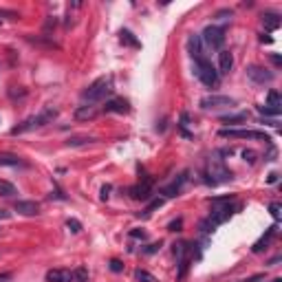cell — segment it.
Masks as SVG:
<instances>
[{
	"label": "cell",
	"instance_id": "1",
	"mask_svg": "<svg viewBox=\"0 0 282 282\" xmlns=\"http://www.w3.org/2000/svg\"><path fill=\"white\" fill-rule=\"evenodd\" d=\"M209 203H212V212H209V218L201 225V232L203 234H207L209 227L223 225L225 220L232 218V214L236 212L238 207H241L236 201H234V196H218V199H212Z\"/></svg>",
	"mask_w": 282,
	"mask_h": 282
},
{
	"label": "cell",
	"instance_id": "2",
	"mask_svg": "<svg viewBox=\"0 0 282 282\" xmlns=\"http://www.w3.org/2000/svg\"><path fill=\"white\" fill-rule=\"evenodd\" d=\"M205 177H207V183L209 185H220V183H227L232 181V170L225 165V159H220L218 152L209 154L207 157V163H205Z\"/></svg>",
	"mask_w": 282,
	"mask_h": 282
},
{
	"label": "cell",
	"instance_id": "3",
	"mask_svg": "<svg viewBox=\"0 0 282 282\" xmlns=\"http://www.w3.org/2000/svg\"><path fill=\"white\" fill-rule=\"evenodd\" d=\"M58 115H60L58 108L46 106L42 112H38V115H33V117L25 119V122L18 124L16 128H11V135H25V133H31V130H35V128H42V126L51 124L53 119H58Z\"/></svg>",
	"mask_w": 282,
	"mask_h": 282
},
{
	"label": "cell",
	"instance_id": "4",
	"mask_svg": "<svg viewBox=\"0 0 282 282\" xmlns=\"http://www.w3.org/2000/svg\"><path fill=\"white\" fill-rule=\"evenodd\" d=\"M110 91H112V77H99V80H95L91 86L82 93V101L93 106V104H97V101L104 99Z\"/></svg>",
	"mask_w": 282,
	"mask_h": 282
},
{
	"label": "cell",
	"instance_id": "5",
	"mask_svg": "<svg viewBox=\"0 0 282 282\" xmlns=\"http://www.w3.org/2000/svg\"><path fill=\"white\" fill-rule=\"evenodd\" d=\"M194 75L199 77V80L205 84L207 88H216V86H218V82H220L218 71L212 67V62H209L207 58L196 60V62H194Z\"/></svg>",
	"mask_w": 282,
	"mask_h": 282
},
{
	"label": "cell",
	"instance_id": "6",
	"mask_svg": "<svg viewBox=\"0 0 282 282\" xmlns=\"http://www.w3.org/2000/svg\"><path fill=\"white\" fill-rule=\"evenodd\" d=\"M201 42H203V46H207V49H212V51H223L225 31L216 25H207L201 33Z\"/></svg>",
	"mask_w": 282,
	"mask_h": 282
},
{
	"label": "cell",
	"instance_id": "7",
	"mask_svg": "<svg viewBox=\"0 0 282 282\" xmlns=\"http://www.w3.org/2000/svg\"><path fill=\"white\" fill-rule=\"evenodd\" d=\"M220 137H230V139H254V141H271V137L262 130H236V128H223L218 130Z\"/></svg>",
	"mask_w": 282,
	"mask_h": 282
},
{
	"label": "cell",
	"instance_id": "8",
	"mask_svg": "<svg viewBox=\"0 0 282 282\" xmlns=\"http://www.w3.org/2000/svg\"><path fill=\"white\" fill-rule=\"evenodd\" d=\"M236 106V99L227 97V95H207L201 99V108L203 110H214V108H232Z\"/></svg>",
	"mask_w": 282,
	"mask_h": 282
},
{
	"label": "cell",
	"instance_id": "9",
	"mask_svg": "<svg viewBox=\"0 0 282 282\" xmlns=\"http://www.w3.org/2000/svg\"><path fill=\"white\" fill-rule=\"evenodd\" d=\"M247 77L258 86H265V84H271L273 82V73L265 67H258V64H251L247 67Z\"/></svg>",
	"mask_w": 282,
	"mask_h": 282
},
{
	"label": "cell",
	"instance_id": "10",
	"mask_svg": "<svg viewBox=\"0 0 282 282\" xmlns=\"http://www.w3.org/2000/svg\"><path fill=\"white\" fill-rule=\"evenodd\" d=\"M152 185H154V181L150 177H146L143 181H139L137 185L130 188V196H133L135 201H148L150 196H152Z\"/></svg>",
	"mask_w": 282,
	"mask_h": 282
},
{
	"label": "cell",
	"instance_id": "11",
	"mask_svg": "<svg viewBox=\"0 0 282 282\" xmlns=\"http://www.w3.org/2000/svg\"><path fill=\"white\" fill-rule=\"evenodd\" d=\"M185 181H188V172H181V175H179V179H175L170 185H165V188L161 190V194H163L165 199H175V196L181 194Z\"/></svg>",
	"mask_w": 282,
	"mask_h": 282
},
{
	"label": "cell",
	"instance_id": "12",
	"mask_svg": "<svg viewBox=\"0 0 282 282\" xmlns=\"http://www.w3.org/2000/svg\"><path fill=\"white\" fill-rule=\"evenodd\" d=\"M14 209L18 214H22V216H38L40 214V203H35V201H16Z\"/></svg>",
	"mask_w": 282,
	"mask_h": 282
},
{
	"label": "cell",
	"instance_id": "13",
	"mask_svg": "<svg viewBox=\"0 0 282 282\" xmlns=\"http://www.w3.org/2000/svg\"><path fill=\"white\" fill-rule=\"evenodd\" d=\"M188 51H190V55L192 60H203L205 58V53H203V42H201V35H196V33H192L190 38H188Z\"/></svg>",
	"mask_w": 282,
	"mask_h": 282
},
{
	"label": "cell",
	"instance_id": "14",
	"mask_svg": "<svg viewBox=\"0 0 282 282\" xmlns=\"http://www.w3.org/2000/svg\"><path fill=\"white\" fill-rule=\"evenodd\" d=\"M128 110H130L128 101L122 99V97H112V99H108V101H106V106H104V112H117V115H126Z\"/></svg>",
	"mask_w": 282,
	"mask_h": 282
},
{
	"label": "cell",
	"instance_id": "15",
	"mask_svg": "<svg viewBox=\"0 0 282 282\" xmlns=\"http://www.w3.org/2000/svg\"><path fill=\"white\" fill-rule=\"evenodd\" d=\"M44 278L46 282H73V271H69V269H49Z\"/></svg>",
	"mask_w": 282,
	"mask_h": 282
},
{
	"label": "cell",
	"instance_id": "16",
	"mask_svg": "<svg viewBox=\"0 0 282 282\" xmlns=\"http://www.w3.org/2000/svg\"><path fill=\"white\" fill-rule=\"evenodd\" d=\"M234 69V55L230 51H218V75H230Z\"/></svg>",
	"mask_w": 282,
	"mask_h": 282
},
{
	"label": "cell",
	"instance_id": "17",
	"mask_svg": "<svg viewBox=\"0 0 282 282\" xmlns=\"http://www.w3.org/2000/svg\"><path fill=\"white\" fill-rule=\"evenodd\" d=\"M97 117V108L91 106V104H84V106H77L75 108V119L77 122H91V119Z\"/></svg>",
	"mask_w": 282,
	"mask_h": 282
},
{
	"label": "cell",
	"instance_id": "18",
	"mask_svg": "<svg viewBox=\"0 0 282 282\" xmlns=\"http://www.w3.org/2000/svg\"><path fill=\"white\" fill-rule=\"evenodd\" d=\"M0 165H7V167H25L27 163L22 161L18 154L11 152H0Z\"/></svg>",
	"mask_w": 282,
	"mask_h": 282
},
{
	"label": "cell",
	"instance_id": "19",
	"mask_svg": "<svg viewBox=\"0 0 282 282\" xmlns=\"http://www.w3.org/2000/svg\"><path fill=\"white\" fill-rule=\"evenodd\" d=\"M275 232H278V225H271V227L267 230L265 236H260V241L254 243V247H251V251H254V254H258V251H262V249H265L267 245H269V241H271V238L275 236Z\"/></svg>",
	"mask_w": 282,
	"mask_h": 282
},
{
	"label": "cell",
	"instance_id": "20",
	"mask_svg": "<svg viewBox=\"0 0 282 282\" xmlns=\"http://www.w3.org/2000/svg\"><path fill=\"white\" fill-rule=\"evenodd\" d=\"M262 25H265V29H269V31H275V29L280 27V18L275 14H265L262 16Z\"/></svg>",
	"mask_w": 282,
	"mask_h": 282
},
{
	"label": "cell",
	"instance_id": "21",
	"mask_svg": "<svg viewBox=\"0 0 282 282\" xmlns=\"http://www.w3.org/2000/svg\"><path fill=\"white\" fill-rule=\"evenodd\" d=\"M14 194H18V192H16V185L9 183V181H5V179H0V196L9 199V196H14Z\"/></svg>",
	"mask_w": 282,
	"mask_h": 282
},
{
	"label": "cell",
	"instance_id": "22",
	"mask_svg": "<svg viewBox=\"0 0 282 282\" xmlns=\"http://www.w3.org/2000/svg\"><path fill=\"white\" fill-rule=\"evenodd\" d=\"M267 106H271V108H282V97H280V93L275 91V88H271L267 95Z\"/></svg>",
	"mask_w": 282,
	"mask_h": 282
},
{
	"label": "cell",
	"instance_id": "23",
	"mask_svg": "<svg viewBox=\"0 0 282 282\" xmlns=\"http://www.w3.org/2000/svg\"><path fill=\"white\" fill-rule=\"evenodd\" d=\"M119 35H122V42H124V44H130V46H135V49H137V46H141L139 40H137L135 35L128 31V29H122V33H119Z\"/></svg>",
	"mask_w": 282,
	"mask_h": 282
},
{
	"label": "cell",
	"instance_id": "24",
	"mask_svg": "<svg viewBox=\"0 0 282 282\" xmlns=\"http://www.w3.org/2000/svg\"><path fill=\"white\" fill-rule=\"evenodd\" d=\"M135 280L137 282H157V278H154L152 273H148L146 269H137V271H135Z\"/></svg>",
	"mask_w": 282,
	"mask_h": 282
},
{
	"label": "cell",
	"instance_id": "25",
	"mask_svg": "<svg viewBox=\"0 0 282 282\" xmlns=\"http://www.w3.org/2000/svg\"><path fill=\"white\" fill-rule=\"evenodd\" d=\"M247 112H238V115H227V117H223L220 122L223 124H238V122H247Z\"/></svg>",
	"mask_w": 282,
	"mask_h": 282
},
{
	"label": "cell",
	"instance_id": "26",
	"mask_svg": "<svg viewBox=\"0 0 282 282\" xmlns=\"http://www.w3.org/2000/svg\"><path fill=\"white\" fill-rule=\"evenodd\" d=\"M258 112L260 115H271V117H278L282 112V108H271V106H258Z\"/></svg>",
	"mask_w": 282,
	"mask_h": 282
},
{
	"label": "cell",
	"instance_id": "27",
	"mask_svg": "<svg viewBox=\"0 0 282 282\" xmlns=\"http://www.w3.org/2000/svg\"><path fill=\"white\" fill-rule=\"evenodd\" d=\"M95 139L93 137H73V139H69L67 143L69 146H84V143H93Z\"/></svg>",
	"mask_w": 282,
	"mask_h": 282
},
{
	"label": "cell",
	"instance_id": "28",
	"mask_svg": "<svg viewBox=\"0 0 282 282\" xmlns=\"http://www.w3.org/2000/svg\"><path fill=\"white\" fill-rule=\"evenodd\" d=\"M67 227H69V232H73V234H80L82 232V223L77 218H69L67 220Z\"/></svg>",
	"mask_w": 282,
	"mask_h": 282
},
{
	"label": "cell",
	"instance_id": "29",
	"mask_svg": "<svg viewBox=\"0 0 282 282\" xmlns=\"http://www.w3.org/2000/svg\"><path fill=\"white\" fill-rule=\"evenodd\" d=\"M161 205H163V199H154V201H152V203H150V205L146 207V212H143V216H150V214L154 212V209H159Z\"/></svg>",
	"mask_w": 282,
	"mask_h": 282
},
{
	"label": "cell",
	"instance_id": "30",
	"mask_svg": "<svg viewBox=\"0 0 282 282\" xmlns=\"http://www.w3.org/2000/svg\"><path fill=\"white\" fill-rule=\"evenodd\" d=\"M86 278H88V271H86V269H77V271H73V280L84 282Z\"/></svg>",
	"mask_w": 282,
	"mask_h": 282
},
{
	"label": "cell",
	"instance_id": "31",
	"mask_svg": "<svg viewBox=\"0 0 282 282\" xmlns=\"http://www.w3.org/2000/svg\"><path fill=\"white\" fill-rule=\"evenodd\" d=\"M110 271H115V273L124 271V265H122V260H117V258H112V260H110Z\"/></svg>",
	"mask_w": 282,
	"mask_h": 282
},
{
	"label": "cell",
	"instance_id": "32",
	"mask_svg": "<svg viewBox=\"0 0 282 282\" xmlns=\"http://www.w3.org/2000/svg\"><path fill=\"white\" fill-rule=\"evenodd\" d=\"M232 11H218V14H216V20H220V22H227V20H232Z\"/></svg>",
	"mask_w": 282,
	"mask_h": 282
},
{
	"label": "cell",
	"instance_id": "33",
	"mask_svg": "<svg viewBox=\"0 0 282 282\" xmlns=\"http://www.w3.org/2000/svg\"><path fill=\"white\" fill-rule=\"evenodd\" d=\"M161 249V243H152V245H148L146 249H141L143 254H154V251H159Z\"/></svg>",
	"mask_w": 282,
	"mask_h": 282
},
{
	"label": "cell",
	"instance_id": "34",
	"mask_svg": "<svg viewBox=\"0 0 282 282\" xmlns=\"http://www.w3.org/2000/svg\"><path fill=\"white\" fill-rule=\"evenodd\" d=\"M269 212H271L273 218H280V205L278 203H271V205H269Z\"/></svg>",
	"mask_w": 282,
	"mask_h": 282
},
{
	"label": "cell",
	"instance_id": "35",
	"mask_svg": "<svg viewBox=\"0 0 282 282\" xmlns=\"http://www.w3.org/2000/svg\"><path fill=\"white\" fill-rule=\"evenodd\" d=\"M260 280H265V273H256V275H251V278H245L241 282H260Z\"/></svg>",
	"mask_w": 282,
	"mask_h": 282
},
{
	"label": "cell",
	"instance_id": "36",
	"mask_svg": "<svg viewBox=\"0 0 282 282\" xmlns=\"http://www.w3.org/2000/svg\"><path fill=\"white\" fill-rule=\"evenodd\" d=\"M130 238H141V241H143V238H146V232H139V230H133V232H130Z\"/></svg>",
	"mask_w": 282,
	"mask_h": 282
},
{
	"label": "cell",
	"instance_id": "37",
	"mask_svg": "<svg viewBox=\"0 0 282 282\" xmlns=\"http://www.w3.org/2000/svg\"><path fill=\"white\" fill-rule=\"evenodd\" d=\"M11 218V212H7V209H0V220H9Z\"/></svg>",
	"mask_w": 282,
	"mask_h": 282
},
{
	"label": "cell",
	"instance_id": "38",
	"mask_svg": "<svg viewBox=\"0 0 282 282\" xmlns=\"http://www.w3.org/2000/svg\"><path fill=\"white\" fill-rule=\"evenodd\" d=\"M181 223H183L181 218H179V220H175V223H170V232H177L179 227H181Z\"/></svg>",
	"mask_w": 282,
	"mask_h": 282
},
{
	"label": "cell",
	"instance_id": "39",
	"mask_svg": "<svg viewBox=\"0 0 282 282\" xmlns=\"http://www.w3.org/2000/svg\"><path fill=\"white\" fill-rule=\"evenodd\" d=\"M243 157H245V161H254V152H251V150H245Z\"/></svg>",
	"mask_w": 282,
	"mask_h": 282
},
{
	"label": "cell",
	"instance_id": "40",
	"mask_svg": "<svg viewBox=\"0 0 282 282\" xmlns=\"http://www.w3.org/2000/svg\"><path fill=\"white\" fill-rule=\"evenodd\" d=\"M108 192H110V185H106V188H101V199H108Z\"/></svg>",
	"mask_w": 282,
	"mask_h": 282
},
{
	"label": "cell",
	"instance_id": "41",
	"mask_svg": "<svg viewBox=\"0 0 282 282\" xmlns=\"http://www.w3.org/2000/svg\"><path fill=\"white\" fill-rule=\"evenodd\" d=\"M271 62L275 64V67H280V64H282V60H280V55H271Z\"/></svg>",
	"mask_w": 282,
	"mask_h": 282
},
{
	"label": "cell",
	"instance_id": "42",
	"mask_svg": "<svg viewBox=\"0 0 282 282\" xmlns=\"http://www.w3.org/2000/svg\"><path fill=\"white\" fill-rule=\"evenodd\" d=\"M278 181V175H275V172H271V175H269V183H275Z\"/></svg>",
	"mask_w": 282,
	"mask_h": 282
},
{
	"label": "cell",
	"instance_id": "43",
	"mask_svg": "<svg viewBox=\"0 0 282 282\" xmlns=\"http://www.w3.org/2000/svg\"><path fill=\"white\" fill-rule=\"evenodd\" d=\"M9 278V273H5V275H0V280H7Z\"/></svg>",
	"mask_w": 282,
	"mask_h": 282
},
{
	"label": "cell",
	"instance_id": "44",
	"mask_svg": "<svg viewBox=\"0 0 282 282\" xmlns=\"http://www.w3.org/2000/svg\"><path fill=\"white\" fill-rule=\"evenodd\" d=\"M271 282H282V278H275V280H271Z\"/></svg>",
	"mask_w": 282,
	"mask_h": 282
}]
</instances>
